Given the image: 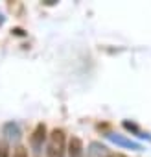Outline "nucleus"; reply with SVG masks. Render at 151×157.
Wrapping results in <instances>:
<instances>
[{"instance_id": "nucleus-1", "label": "nucleus", "mask_w": 151, "mask_h": 157, "mask_svg": "<svg viewBox=\"0 0 151 157\" xmlns=\"http://www.w3.org/2000/svg\"><path fill=\"white\" fill-rule=\"evenodd\" d=\"M64 153V131L53 129L48 139V157H63Z\"/></svg>"}, {"instance_id": "nucleus-2", "label": "nucleus", "mask_w": 151, "mask_h": 157, "mask_svg": "<svg viewBox=\"0 0 151 157\" xmlns=\"http://www.w3.org/2000/svg\"><path fill=\"white\" fill-rule=\"evenodd\" d=\"M44 139H46V126L41 122V124L35 126V129H33V133H31V137H30V142H31V146H33L35 150H39V148L42 146Z\"/></svg>"}, {"instance_id": "nucleus-3", "label": "nucleus", "mask_w": 151, "mask_h": 157, "mask_svg": "<svg viewBox=\"0 0 151 157\" xmlns=\"http://www.w3.org/2000/svg\"><path fill=\"white\" fill-rule=\"evenodd\" d=\"M68 155L70 157H81L83 155V142L78 137H72L68 140Z\"/></svg>"}, {"instance_id": "nucleus-4", "label": "nucleus", "mask_w": 151, "mask_h": 157, "mask_svg": "<svg viewBox=\"0 0 151 157\" xmlns=\"http://www.w3.org/2000/svg\"><path fill=\"white\" fill-rule=\"evenodd\" d=\"M109 139H111L112 142L120 144V146H125V148H131V150H142V146H140L138 142L129 140V139H125V137H122V135H109Z\"/></svg>"}, {"instance_id": "nucleus-5", "label": "nucleus", "mask_w": 151, "mask_h": 157, "mask_svg": "<svg viewBox=\"0 0 151 157\" xmlns=\"http://www.w3.org/2000/svg\"><path fill=\"white\" fill-rule=\"evenodd\" d=\"M4 133H6L9 139H19L20 129H19V126H17L15 122H8V124L4 126Z\"/></svg>"}, {"instance_id": "nucleus-6", "label": "nucleus", "mask_w": 151, "mask_h": 157, "mask_svg": "<svg viewBox=\"0 0 151 157\" xmlns=\"http://www.w3.org/2000/svg\"><path fill=\"white\" fill-rule=\"evenodd\" d=\"M13 157H28V151H26V148H24V146H19V148L13 151Z\"/></svg>"}, {"instance_id": "nucleus-7", "label": "nucleus", "mask_w": 151, "mask_h": 157, "mask_svg": "<svg viewBox=\"0 0 151 157\" xmlns=\"http://www.w3.org/2000/svg\"><path fill=\"white\" fill-rule=\"evenodd\" d=\"M0 157H9V151H8V146L4 142H0Z\"/></svg>"}, {"instance_id": "nucleus-8", "label": "nucleus", "mask_w": 151, "mask_h": 157, "mask_svg": "<svg viewBox=\"0 0 151 157\" xmlns=\"http://www.w3.org/2000/svg\"><path fill=\"white\" fill-rule=\"evenodd\" d=\"M107 157H125V155H122V153H111V155H107Z\"/></svg>"}]
</instances>
